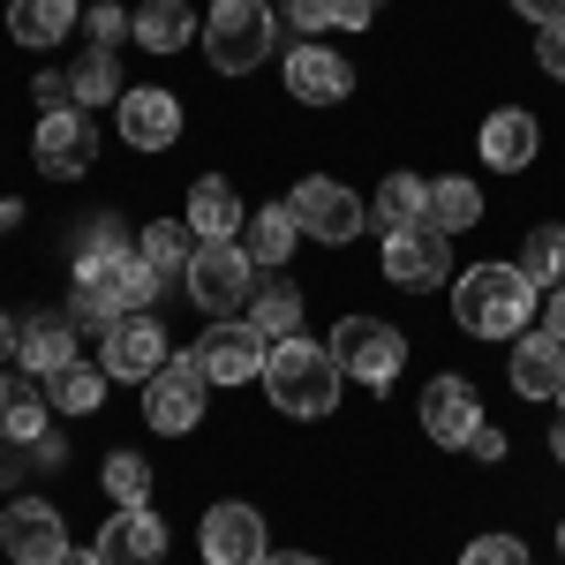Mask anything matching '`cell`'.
Instances as JSON below:
<instances>
[{
    "label": "cell",
    "instance_id": "cell-1",
    "mask_svg": "<svg viewBox=\"0 0 565 565\" xmlns=\"http://www.w3.org/2000/svg\"><path fill=\"white\" fill-rule=\"evenodd\" d=\"M535 302H543V287L527 279L521 264H476V271L452 279V317L476 340H521Z\"/></svg>",
    "mask_w": 565,
    "mask_h": 565
},
{
    "label": "cell",
    "instance_id": "cell-2",
    "mask_svg": "<svg viewBox=\"0 0 565 565\" xmlns=\"http://www.w3.org/2000/svg\"><path fill=\"white\" fill-rule=\"evenodd\" d=\"M264 392H271V407H279V415L317 423V415H332V407H340V362H332V348H324V340L287 332V340H271Z\"/></svg>",
    "mask_w": 565,
    "mask_h": 565
},
{
    "label": "cell",
    "instance_id": "cell-3",
    "mask_svg": "<svg viewBox=\"0 0 565 565\" xmlns=\"http://www.w3.org/2000/svg\"><path fill=\"white\" fill-rule=\"evenodd\" d=\"M167 279L151 271L143 257H76V295H68V317L76 324H114V317H129V309H151Z\"/></svg>",
    "mask_w": 565,
    "mask_h": 565
},
{
    "label": "cell",
    "instance_id": "cell-4",
    "mask_svg": "<svg viewBox=\"0 0 565 565\" xmlns=\"http://www.w3.org/2000/svg\"><path fill=\"white\" fill-rule=\"evenodd\" d=\"M271 39H279L271 0H212V15H204V53L218 76H249L271 53Z\"/></svg>",
    "mask_w": 565,
    "mask_h": 565
},
{
    "label": "cell",
    "instance_id": "cell-5",
    "mask_svg": "<svg viewBox=\"0 0 565 565\" xmlns=\"http://www.w3.org/2000/svg\"><path fill=\"white\" fill-rule=\"evenodd\" d=\"M332 362H340V377L385 392L399 377V362H407V340L392 332L385 317H340L332 324Z\"/></svg>",
    "mask_w": 565,
    "mask_h": 565
},
{
    "label": "cell",
    "instance_id": "cell-6",
    "mask_svg": "<svg viewBox=\"0 0 565 565\" xmlns=\"http://www.w3.org/2000/svg\"><path fill=\"white\" fill-rule=\"evenodd\" d=\"M181 287L196 295L204 317H234V309L257 295V264H249V249H234V242H196V257H189V271H181Z\"/></svg>",
    "mask_w": 565,
    "mask_h": 565
},
{
    "label": "cell",
    "instance_id": "cell-7",
    "mask_svg": "<svg viewBox=\"0 0 565 565\" xmlns=\"http://www.w3.org/2000/svg\"><path fill=\"white\" fill-rule=\"evenodd\" d=\"M167 362H174V348H167V332H159L151 309H129V317L106 324V354H98L106 377H121V385H151Z\"/></svg>",
    "mask_w": 565,
    "mask_h": 565
},
{
    "label": "cell",
    "instance_id": "cell-8",
    "mask_svg": "<svg viewBox=\"0 0 565 565\" xmlns=\"http://www.w3.org/2000/svg\"><path fill=\"white\" fill-rule=\"evenodd\" d=\"M204 362L196 354H174L151 385H143V415H151V430H167V437H181V430H196L204 423Z\"/></svg>",
    "mask_w": 565,
    "mask_h": 565
},
{
    "label": "cell",
    "instance_id": "cell-9",
    "mask_svg": "<svg viewBox=\"0 0 565 565\" xmlns=\"http://www.w3.org/2000/svg\"><path fill=\"white\" fill-rule=\"evenodd\" d=\"M287 212H295V226H302V234L332 242V249H340V242H354V234L370 226V204H362L354 189H340V181H324V174L302 181V189L287 196Z\"/></svg>",
    "mask_w": 565,
    "mask_h": 565
},
{
    "label": "cell",
    "instance_id": "cell-10",
    "mask_svg": "<svg viewBox=\"0 0 565 565\" xmlns=\"http://www.w3.org/2000/svg\"><path fill=\"white\" fill-rule=\"evenodd\" d=\"M452 234H437V226H399L385 234V279L392 287H407V295H430L452 279V249H445Z\"/></svg>",
    "mask_w": 565,
    "mask_h": 565
},
{
    "label": "cell",
    "instance_id": "cell-11",
    "mask_svg": "<svg viewBox=\"0 0 565 565\" xmlns=\"http://www.w3.org/2000/svg\"><path fill=\"white\" fill-rule=\"evenodd\" d=\"M196 543H204V565H264L271 558V527H264L257 505H212L204 527H196Z\"/></svg>",
    "mask_w": 565,
    "mask_h": 565
},
{
    "label": "cell",
    "instance_id": "cell-12",
    "mask_svg": "<svg viewBox=\"0 0 565 565\" xmlns=\"http://www.w3.org/2000/svg\"><path fill=\"white\" fill-rule=\"evenodd\" d=\"M31 159H39L53 181H76L98 159V129H90L84 106H61V114H45L39 136H31Z\"/></svg>",
    "mask_w": 565,
    "mask_h": 565
},
{
    "label": "cell",
    "instance_id": "cell-13",
    "mask_svg": "<svg viewBox=\"0 0 565 565\" xmlns=\"http://www.w3.org/2000/svg\"><path fill=\"white\" fill-rule=\"evenodd\" d=\"M196 362H204L212 385H249V377H264V362H271V340H264L257 324L218 317L212 332H204V348H196Z\"/></svg>",
    "mask_w": 565,
    "mask_h": 565
},
{
    "label": "cell",
    "instance_id": "cell-14",
    "mask_svg": "<svg viewBox=\"0 0 565 565\" xmlns=\"http://www.w3.org/2000/svg\"><path fill=\"white\" fill-rule=\"evenodd\" d=\"M0 535H8V558L15 565H61L76 543H68V521L45 505V498H23L0 513Z\"/></svg>",
    "mask_w": 565,
    "mask_h": 565
},
{
    "label": "cell",
    "instance_id": "cell-15",
    "mask_svg": "<svg viewBox=\"0 0 565 565\" xmlns=\"http://www.w3.org/2000/svg\"><path fill=\"white\" fill-rule=\"evenodd\" d=\"M287 90H295L302 106H340L354 90L348 53H332V45H295V53H287Z\"/></svg>",
    "mask_w": 565,
    "mask_h": 565
},
{
    "label": "cell",
    "instance_id": "cell-16",
    "mask_svg": "<svg viewBox=\"0 0 565 565\" xmlns=\"http://www.w3.org/2000/svg\"><path fill=\"white\" fill-rule=\"evenodd\" d=\"M423 430L437 437V445H468V437L482 430V399L468 377H437L430 392H423Z\"/></svg>",
    "mask_w": 565,
    "mask_h": 565
},
{
    "label": "cell",
    "instance_id": "cell-17",
    "mask_svg": "<svg viewBox=\"0 0 565 565\" xmlns=\"http://www.w3.org/2000/svg\"><path fill=\"white\" fill-rule=\"evenodd\" d=\"M98 551H106V565H159L167 558V521L151 505H121L98 535Z\"/></svg>",
    "mask_w": 565,
    "mask_h": 565
},
{
    "label": "cell",
    "instance_id": "cell-18",
    "mask_svg": "<svg viewBox=\"0 0 565 565\" xmlns=\"http://www.w3.org/2000/svg\"><path fill=\"white\" fill-rule=\"evenodd\" d=\"M121 136H129L136 151H167L181 136V98L174 90H121Z\"/></svg>",
    "mask_w": 565,
    "mask_h": 565
},
{
    "label": "cell",
    "instance_id": "cell-19",
    "mask_svg": "<svg viewBox=\"0 0 565 565\" xmlns=\"http://www.w3.org/2000/svg\"><path fill=\"white\" fill-rule=\"evenodd\" d=\"M513 392H521V399H558L565 392V340L521 332V340H513Z\"/></svg>",
    "mask_w": 565,
    "mask_h": 565
},
{
    "label": "cell",
    "instance_id": "cell-20",
    "mask_svg": "<svg viewBox=\"0 0 565 565\" xmlns=\"http://www.w3.org/2000/svg\"><path fill=\"white\" fill-rule=\"evenodd\" d=\"M15 354L31 377H61L76 362V317H23L15 324Z\"/></svg>",
    "mask_w": 565,
    "mask_h": 565
},
{
    "label": "cell",
    "instance_id": "cell-21",
    "mask_svg": "<svg viewBox=\"0 0 565 565\" xmlns=\"http://www.w3.org/2000/svg\"><path fill=\"white\" fill-rule=\"evenodd\" d=\"M535 143H543L535 114H521V106H498V114L482 121V167H498V174H521L527 159H535Z\"/></svg>",
    "mask_w": 565,
    "mask_h": 565
},
{
    "label": "cell",
    "instance_id": "cell-22",
    "mask_svg": "<svg viewBox=\"0 0 565 565\" xmlns=\"http://www.w3.org/2000/svg\"><path fill=\"white\" fill-rule=\"evenodd\" d=\"M242 196H234V181L204 174L196 189H189V212H181V226L196 234V242H234V226H242Z\"/></svg>",
    "mask_w": 565,
    "mask_h": 565
},
{
    "label": "cell",
    "instance_id": "cell-23",
    "mask_svg": "<svg viewBox=\"0 0 565 565\" xmlns=\"http://www.w3.org/2000/svg\"><path fill=\"white\" fill-rule=\"evenodd\" d=\"M45 415H53V399L31 385V370H0V437L39 445V437H45Z\"/></svg>",
    "mask_w": 565,
    "mask_h": 565
},
{
    "label": "cell",
    "instance_id": "cell-24",
    "mask_svg": "<svg viewBox=\"0 0 565 565\" xmlns=\"http://www.w3.org/2000/svg\"><path fill=\"white\" fill-rule=\"evenodd\" d=\"M76 31V0H8V39L15 45H61Z\"/></svg>",
    "mask_w": 565,
    "mask_h": 565
},
{
    "label": "cell",
    "instance_id": "cell-25",
    "mask_svg": "<svg viewBox=\"0 0 565 565\" xmlns=\"http://www.w3.org/2000/svg\"><path fill=\"white\" fill-rule=\"evenodd\" d=\"M129 39L143 45V53H181V45L196 39V15H189V0H143Z\"/></svg>",
    "mask_w": 565,
    "mask_h": 565
},
{
    "label": "cell",
    "instance_id": "cell-26",
    "mask_svg": "<svg viewBox=\"0 0 565 565\" xmlns=\"http://www.w3.org/2000/svg\"><path fill=\"white\" fill-rule=\"evenodd\" d=\"M370 218H377V234H399V226H430V181H415V174H392L385 189H377V204H370Z\"/></svg>",
    "mask_w": 565,
    "mask_h": 565
},
{
    "label": "cell",
    "instance_id": "cell-27",
    "mask_svg": "<svg viewBox=\"0 0 565 565\" xmlns=\"http://www.w3.org/2000/svg\"><path fill=\"white\" fill-rule=\"evenodd\" d=\"M302 287L295 279H264L257 295H249V324H257L264 340H287V332H302Z\"/></svg>",
    "mask_w": 565,
    "mask_h": 565
},
{
    "label": "cell",
    "instance_id": "cell-28",
    "mask_svg": "<svg viewBox=\"0 0 565 565\" xmlns=\"http://www.w3.org/2000/svg\"><path fill=\"white\" fill-rule=\"evenodd\" d=\"M295 242H302V226H295L287 204H264L257 218H242V249H249V264H287Z\"/></svg>",
    "mask_w": 565,
    "mask_h": 565
},
{
    "label": "cell",
    "instance_id": "cell-29",
    "mask_svg": "<svg viewBox=\"0 0 565 565\" xmlns=\"http://www.w3.org/2000/svg\"><path fill=\"white\" fill-rule=\"evenodd\" d=\"M136 257L151 264L159 279H181L189 257H196V234H189L181 218H151V226H143V242H136Z\"/></svg>",
    "mask_w": 565,
    "mask_h": 565
},
{
    "label": "cell",
    "instance_id": "cell-30",
    "mask_svg": "<svg viewBox=\"0 0 565 565\" xmlns=\"http://www.w3.org/2000/svg\"><path fill=\"white\" fill-rule=\"evenodd\" d=\"M476 218H482V189L476 181H460V174L430 181V226L437 234H468Z\"/></svg>",
    "mask_w": 565,
    "mask_h": 565
},
{
    "label": "cell",
    "instance_id": "cell-31",
    "mask_svg": "<svg viewBox=\"0 0 565 565\" xmlns=\"http://www.w3.org/2000/svg\"><path fill=\"white\" fill-rule=\"evenodd\" d=\"M68 90H76V106H121V68H114V53L106 45H90L84 61H76V76H68Z\"/></svg>",
    "mask_w": 565,
    "mask_h": 565
},
{
    "label": "cell",
    "instance_id": "cell-32",
    "mask_svg": "<svg viewBox=\"0 0 565 565\" xmlns=\"http://www.w3.org/2000/svg\"><path fill=\"white\" fill-rule=\"evenodd\" d=\"M521 271L543 287V295H551V287H565V226H527Z\"/></svg>",
    "mask_w": 565,
    "mask_h": 565
},
{
    "label": "cell",
    "instance_id": "cell-33",
    "mask_svg": "<svg viewBox=\"0 0 565 565\" xmlns=\"http://www.w3.org/2000/svg\"><path fill=\"white\" fill-rule=\"evenodd\" d=\"M53 385V407L61 415H98V399H106V370H84V362H68L61 377H45Z\"/></svg>",
    "mask_w": 565,
    "mask_h": 565
},
{
    "label": "cell",
    "instance_id": "cell-34",
    "mask_svg": "<svg viewBox=\"0 0 565 565\" xmlns=\"http://www.w3.org/2000/svg\"><path fill=\"white\" fill-rule=\"evenodd\" d=\"M106 490H114V505H151V468H143V452H106Z\"/></svg>",
    "mask_w": 565,
    "mask_h": 565
},
{
    "label": "cell",
    "instance_id": "cell-35",
    "mask_svg": "<svg viewBox=\"0 0 565 565\" xmlns=\"http://www.w3.org/2000/svg\"><path fill=\"white\" fill-rule=\"evenodd\" d=\"M76 257H136V249H129V226H121L114 212H98V218H90V234H84V249H76Z\"/></svg>",
    "mask_w": 565,
    "mask_h": 565
},
{
    "label": "cell",
    "instance_id": "cell-36",
    "mask_svg": "<svg viewBox=\"0 0 565 565\" xmlns=\"http://www.w3.org/2000/svg\"><path fill=\"white\" fill-rule=\"evenodd\" d=\"M460 565H527V543L521 535H476V543L460 551Z\"/></svg>",
    "mask_w": 565,
    "mask_h": 565
},
{
    "label": "cell",
    "instance_id": "cell-37",
    "mask_svg": "<svg viewBox=\"0 0 565 565\" xmlns=\"http://www.w3.org/2000/svg\"><path fill=\"white\" fill-rule=\"evenodd\" d=\"M129 31H136L129 8H114V0H98V8H90V45H106V53H114V45L129 39Z\"/></svg>",
    "mask_w": 565,
    "mask_h": 565
},
{
    "label": "cell",
    "instance_id": "cell-38",
    "mask_svg": "<svg viewBox=\"0 0 565 565\" xmlns=\"http://www.w3.org/2000/svg\"><path fill=\"white\" fill-rule=\"evenodd\" d=\"M535 61H543V76H558V84H565V23H543V39H535Z\"/></svg>",
    "mask_w": 565,
    "mask_h": 565
},
{
    "label": "cell",
    "instance_id": "cell-39",
    "mask_svg": "<svg viewBox=\"0 0 565 565\" xmlns=\"http://www.w3.org/2000/svg\"><path fill=\"white\" fill-rule=\"evenodd\" d=\"M287 15H295V23H302L309 39H317V31H324V23H340V8H332V0H287Z\"/></svg>",
    "mask_w": 565,
    "mask_h": 565
},
{
    "label": "cell",
    "instance_id": "cell-40",
    "mask_svg": "<svg viewBox=\"0 0 565 565\" xmlns=\"http://www.w3.org/2000/svg\"><path fill=\"white\" fill-rule=\"evenodd\" d=\"M23 452H31V445L0 437V490H15V482H23Z\"/></svg>",
    "mask_w": 565,
    "mask_h": 565
},
{
    "label": "cell",
    "instance_id": "cell-41",
    "mask_svg": "<svg viewBox=\"0 0 565 565\" xmlns=\"http://www.w3.org/2000/svg\"><path fill=\"white\" fill-rule=\"evenodd\" d=\"M68 98H76V90H68V76H53V68H45V76H39V106H45V114H61Z\"/></svg>",
    "mask_w": 565,
    "mask_h": 565
},
{
    "label": "cell",
    "instance_id": "cell-42",
    "mask_svg": "<svg viewBox=\"0 0 565 565\" xmlns=\"http://www.w3.org/2000/svg\"><path fill=\"white\" fill-rule=\"evenodd\" d=\"M332 8H340V31H362V23H370L385 0H332Z\"/></svg>",
    "mask_w": 565,
    "mask_h": 565
},
{
    "label": "cell",
    "instance_id": "cell-43",
    "mask_svg": "<svg viewBox=\"0 0 565 565\" xmlns=\"http://www.w3.org/2000/svg\"><path fill=\"white\" fill-rule=\"evenodd\" d=\"M513 8H521L535 31H543V23H565V0H513Z\"/></svg>",
    "mask_w": 565,
    "mask_h": 565
},
{
    "label": "cell",
    "instance_id": "cell-44",
    "mask_svg": "<svg viewBox=\"0 0 565 565\" xmlns=\"http://www.w3.org/2000/svg\"><path fill=\"white\" fill-rule=\"evenodd\" d=\"M468 452H476V460H505V430H490V423H482V430L468 437Z\"/></svg>",
    "mask_w": 565,
    "mask_h": 565
},
{
    "label": "cell",
    "instance_id": "cell-45",
    "mask_svg": "<svg viewBox=\"0 0 565 565\" xmlns=\"http://www.w3.org/2000/svg\"><path fill=\"white\" fill-rule=\"evenodd\" d=\"M543 332H551V340H565V287H551V295H543Z\"/></svg>",
    "mask_w": 565,
    "mask_h": 565
},
{
    "label": "cell",
    "instance_id": "cell-46",
    "mask_svg": "<svg viewBox=\"0 0 565 565\" xmlns=\"http://www.w3.org/2000/svg\"><path fill=\"white\" fill-rule=\"evenodd\" d=\"M31 460H39V468H61V460H68V445H61V437L45 430V437H39V445H31Z\"/></svg>",
    "mask_w": 565,
    "mask_h": 565
},
{
    "label": "cell",
    "instance_id": "cell-47",
    "mask_svg": "<svg viewBox=\"0 0 565 565\" xmlns=\"http://www.w3.org/2000/svg\"><path fill=\"white\" fill-rule=\"evenodd\" d=\"M61 565H106V551H98V543H84V551H68Z\"/></svg>",
    "mask_w": 565,
    "mask_h": 565
},
{
    "label": "cell",
    "instance_id": "cell-48",
    "mask_svg": "<svg viewBox=\"0 0 565 565\" xmlns=\"http://www.w3.org/2000/svg\"><path fill=\"white\" fill-rule=\"evenodd\" d=\"M8 354H15V317L0 309V362H8Z\"/></svg>",
    "mask_w": 565,
    "mask_h": 565
},
{
    "label": "cell",
    "instance_id": "cell-49",
    "mask_svg": "<svg viewBox=\"0 0 565 565\" xmlns=\"http://www.w3.org/2000/svg\"><path fill=\"white\" fill-rule=\"evenodd\" d=\"M264 565H324V558H302V551H287V558H264Z\"/></svg>",
    "mask_w": 565,
    "mask_h": 565
},
{
    "label": "cell",
    "instance_id": "cell-50",
    "mask_svg": "<svg viewBox=\"0 0 565 565\" xmlns=\"http://www.w3.org/2000/svg\"><path fill=\"white\" fill-rule=\"evenodd\" d=\"M551 452H558V460H565V423H558V430H551Z\"/></svg>",
    "mask_w": 565,
    "mask_h": 565
},
{
    "label": "cell",
    "instance_id": "cell-51",
    "mask_svg": "<svg viewBox=\"0 0 565 565\" xmlns=\"http://www.w3.org/2000/svg\"><path fill=\"white\" fill-rule=\"evenodd\" d=\"M558 558H565V527H558Z\"/></svg>",
    "mask_w": 565,
    "mask_h": 565
},
{
    "label": "cell",
    "instance_id": "cell-52",
    "mask_svg": "<svg viewBox=\"0 0 565 565\" xmlns=\"http://www.w3.org/2000/svg\"><path fill=\"white\" fill-rule=\"evenodd\" d=\"M0 551H8V535H0Z\"/></svg>",
    "mask_w": 565,
    "mask_h": 565
},
{
    "label": "cell",
    "instance_id": "cell-53",
    "mask_svg": "<svg viewBox=\"0 0 565 565\" xmlns=\"http://www.w3.org/2000/svg\"><path fill=\"white\" fill-rule=\"evenodd\" d=\"M558 407H565V392H558Z\"/></svg>",
    "mask_w": 565,
    "mask_h": 565
}]
</instances>
